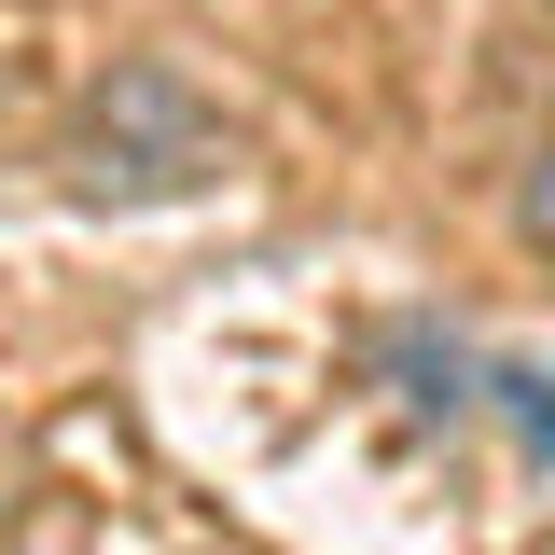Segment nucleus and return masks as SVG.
<instances>
[{"label": "nucleus", "mask_w": 555, "mask_h": 555, "mask_svg": "<svg viewBox=\"0 0 555 555\" xmlns=\"http://www.w3.org/2000/svg\"><path fill=\"white\" fill-rule=\"evenodd\" d=\"M236 126L208 112V83L181 56H126L83 83V112L56 126V181L83 208H167V195H208L222 181Z\"/></svg>", "instance_id": "nucleus-1"}, {"label": "nucleus", "mask_w": 555, "mask_h": 555, "mask_svg": "<svg viewBox=\"0 0 555 555\" xmlns=\"http://www.w3.org/2000/svg\"><path fill=\"white\" fill-rule=\"evenodd\" d=\"M514 222H528V250H542V264H555V139H542V153H528V195H514Z\"/></svg>", "instance_id": "nucleus-3"}, {"label": "nucleus", "mask_w": 555, "mask_h": 555, "mask_svg": "<svg viewBox=\"0 0 555 555\" xmlns=\"http://www.w3.org/2000/svg\"><path fill=\"white\" fill-rule=\"evenodd\" d=\"M486 416H500L528 459H555V375L542 361H486Z\"/></svg>", "instance_id": "nucleus-2"}]
</instances>
